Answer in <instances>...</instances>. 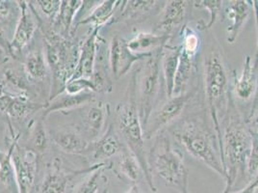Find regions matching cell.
Wrapping results in <instances>:
<instances>
[{"label":"cell","mask_w":258,"mask_h":193,"mask_svg":"<svg viewBox=\"0 0 258 193\" xmlns=\"http://www.w3.org/2000/svg\"><path fill=\"white\" fill-rule=\"evenodd\" d=\"M19 9L18 1L0 0V23L9 22L14 14V10Z\"/></svg>","instance_id":"cell-39"},{"label":"cell","mask_w":258,"mask_h":193,"mask_svg":"<svg viewBox=\"0 0 258 193\" xmlns=\"http://www.w3.org/2000/svg\"><path fill=\"white\" fill-rule=\"evenodd\" d=\"M109 114V106L99 102L95 105H91L86 108L85 113L81 119L82 130L84 137L90 143L97 141L101 135L105 127L106 120Z\"/></svg>","instance_id":"cell-14"},{"label":"cell","mask_w":258,"mask_h":193,"mask_svg":"<svg viewBox=\"0 0 258 193\" xmlns=\"http://www.w3.org/2000/svg\"><path fill=\"white\" fill-rule=\"evenodd\" d=\"M180 40L179 46L181 51L197 57L202 46V40L198 32L188 24H184L180 31Z\"/></svg>","instance_id":"cell-31"},{"label":"cell","mask_w":258,"mask_h":193,"mask_svg":"<svg viewBox=\"0 0 258 193\" xmlns=\"http://www.w3.org/2000/svg\"><path fill=\"white\" fill-rule=\"evenodd\" d=\"M30 142L32 145L31 150L35 153L42 154L43 153L46 147H47V134L44 129L43 122L39 121L37 122L30 131Z\"/></svg>","instance_id":"cell-33"},{"label":"cell","mask_w":258,"mask_h":193,"mask_svg":"<svg viewBox=\"0 0 258 193\" xmlns=\"http://www.w3.org/2000/svg\"><path fill=\"white\" fill-rule=\"evenodd\" d=\"M18 139L19 135H15L7 152L2 153L0 151V182L12 193H19L12 161V154L16 144L18 143Z\"/></svg>","instance_id":"cell-28"},{"label":"cell","mask_w":258,"mask_h":193,"mask_svg":"<svg viewBox=\"0 0 258 193\" xmlns=\"http://www.w3.org/2000/svg\"><path fill=\"white\" fill-rule=\"evenodd\" d=\"M205 84L208 112L215 129L224 166L221 122L226 117L232 96L229 90V79L225 59L221 51L216 46H212L205 58Z\"/></svg>","instance_id":"cell-3"},{"label":"cell","mask_w":258,"mask_h":193,"mask_svg":"<svg viewBox=\"0 0 258 193\" xmlns=\"http://www.w3.org/2000/svg\"><path fill=\"white\" fill-rule=\"evenodd\" d=\"M163 49L155 52L144 66L135 71L137 108L144 129L153 113L160 94Z\"/></svg>","instance_id":"cell-7"},{"label":"cell","mask_w":258,"mask_h":193,"mask_svg":"<svg viewBox=\"0 0 258 193\" xmlns=\"http://www.w3.org/2000/svg\"><path fill=\"white\" fill-rule=\"evenodd\" d=\"M180 55V47L168 46L163 49L161 58V69L163 74V81L165 84V90L168 98H172L175 75L178 68V61Z\"/></svg>","instance_id":"cell-22"},{"label":"cell","mask_w":258,"mask_h":193,"mask_svg":"<svg viewBox=\"0 0 258 193\" xmlns=\"http://www.w3.org/2000/svg\"><path fill=\"white\" fill-rule=\"evenodd\" d=\"M258 190V177L253 181L247 183V185L239 190L238 193H256Z\"/></svg>","instance_id":"cell-41"},{"label":"cell","mask_w":258,"mask_h":193,"mask_svg":"<svg viewBox=\"0 0 258 193\" xmlns=\"http://www.w3.org/2000/svg\"><path fill=\"white\" fill-rule=\"evenodd\" d=\"M223 131V161L226 171V187L223 193H233L244 188L248 182L247 162L251 150L250 129L230 102Z\"/></svg>","instance_id":"cell-1"},{"label":"cell","mask_w":258,"mask_h":193,"mask_svg":"<svg viewBox=\"0 0 258 193\" xmlns=\"http://www.w3.org/2000/svg\"><path fill=\"white\" fill-rule=\"evenodd\" d=\"M104 168H106V167H102V168H99L96 171L93 172L92 175L89 178H87L86 180L80 185H78L76 187V190L73 193H97L100 174Z\"/></svg>","instance_id":"cell-38"},{"label":"cell","mask_w":258,"mask_h":193,"mask_svg":"<svg viewBox=\"0 0 258 193\" xmlns=\"http://www.w3.org/2000/svg\"><path fill=\"white\" fill-rule=\"evenodd\" d=\"M93 150L95 160L110 159L121 152L122 144L113 125L97 141L93 142Z\"/></svg>","instance_id":"cell-24"},{"label":"cell","mask_w":258,"mask_h":193,"mask_svg":"<svg viewBox=\"0 0 258 193\" xmlns=\"http://www.w3.org/2000/svg\"><path fill=\"white\" fill-rule=\"evenodd\" d=\"M34 2L38 4L41 11L43 12L45 17L49 20L50 23L53 24L59 15L62 1L61 0H38Z\"/></svg>","instance_id":"cell-37"},{"label":"cell","mask_w":258,"mask_h":193,"mask_svg":"<svg viewBox=\"0 0 258 193\" xmlns=\"http://www.w3.org/2000/svg\"><path fill=\"white\" fill-rule=\"evenodd\" d=\"M258 110V84L257 88H256V92L254 94L253 96V100H252V105H251V109H250V112H249V116L248 118H250L251 116L254 115V113Z\"/></svg>","instance_id":"cell-43"},{"label":"cell","mask_w":258,"mask_h":193,"mask_svg":"<svg viewBox=\"0 0 258 193\" xmlns=\"http://www.w3.org/2000/svg\"><path fill=\"white\" fill-rule=\"evenodd\" d=\"M118 168L120 173L128 179L130 182L136 183L143 174L140 164L131 152H122L118 161Z\"/></svg>","instance_id":"cell-30"},{"label":"cell","mask_w":258,"mask_h":193,"mask_svg":"<svg viewBox=\"0 0 258 193\" xmlns=\"http://www.w3.org/2000/svg\"><path fill=\"white\" fill-rule=\"evenodd\" d=\"M13 167L19 193H30L38 170V154L17 143L12 154Z\"/></svg>","instance_id":"cell-9"},{"label":"cell","mask_w":258,"mask_h":193,"mask_svg":"<svg viewBox=\"0 0 258 193\" xmlns=\"http://www.w3.org/2000/svg\"><path fill=\"white\" fill-rule=\"evenodd\" d=\"M195 6L199 8H204L206 11L209 12L210 20L208 23L204 24L201 29L208 30L215 24L217 18L223 8V1L221 0H201V1H195Z\"/></svg>","instance_id":"cell-34"},{"label":"cell","mask_w":258,"mask_h":193,"mask_svg":"<svg viewBox=\"0 0 258 193\" xmlns=\"http://www.w3.org/2000/svg\"><path fill=\"white\" fill-rule=\"evenodd\" d=\"M149 163L151 172H155L166 185L173 187L179 193H190L189 169L183 156L162 132L157 134L155 143L151 147Z\"/></svg>","instance_id":"cell-6"},{"label":"cell","mask_w":258,"mask_h":193,"mask_svg":"<svg viewBox=\"0 0 258 193\" xmlns=\"http://www.w3.org/2000/svg\"><path fill=\"white\" fill-rule=\"evenodd\" d=\"M172 135L193 158L205 163L226 181L220 147L216 134L207 127L204 119L190 116L178 122L172 130Z\"/></svg>","instance_id":"cell-4"},{"label":"cell","mask_w":258,"mask_h":193,"mask_svg":"<svg viewBox=\"0 0 258 193\" xmlns=\"http://www.w3.org/2000/svg\"><path fill=\"white\" fill-rule=\"evenodd\" d=\"M126 100L117 109V122L122 138L125 141L129 151L134 155L140 164L143 175L152 191H156L153 182V176L149 163V156L145 148L144 128L141 122L137 108L136 95V75H132L127 88Z\"/></svg>","instance_id":"cell-5"},{"label":"cell","mask_w":258,"mask_h":193,"mask_svg":"<svg viewBox=\"0 0 258 193\" xmlns=\"http://www.w3.org/2000/svg\"><path fill=\"white\" fill-rule=\"evenodd\" d=\"M95 99L96 96L94 92H83L76 95L63 92L45 105L43 109V118L56 111H67L88 106L93 103Z\"/></svg>","instance_id":"cell-18"},{"label":"cell","mask_w":258,"mask_h":193,"mask_svg":"<svg viewBox=\"0 0 258 193\" xmlns=\"http://www.w3.org/2000/svg\"><path fill=\"white\" fill-rule=\"evenodd\" d=\"M99 30V27H94L93 31L88 35L86 40L81 44L79 59L72 79L92 77L97 60Z\"/></svg>","instance_id":"cell-12"},{"label":"cell","mask_w":258,"mask_h":193,"mask_svg":"<svg viewBox=\"0 0 258 193\" xmlns=\"http://www.w3.org/2000/svg\"><path fill=\"white\" fill-rule=\"evenodd\" d=\"M258 84V67L253 64L250 56H246L240 75L234 76V89L236 96L247 101L254 96Z\"/></svg>","instance_id":"cell-19"},{"label":"cell","mask_w":258,"mask_h":193,"mask_svg":"<svg viewBox=\"0 0 258 193\" xmlns=\"http://www.w3.org/2000/svg\"><path fill=\"white\" fill-rule=\"evenodd\" d=\"M188 1L183 0H172L167 2L160 14L156 30L161 31L162 34L171 36V33L177 27L180 25L183 26V22L188 14Z\"/></svg>","instance_id":"cell-15"},{"label":"cell","mask_w":258,"mask_h":193,"mask_svg":"<svg viewBox=\"0 0 258 193\" xmlns=\"http://www.w3.org/2000/svg\"><path fill=\"white\" fill-rule=\"evenodd\" d=\"M194 94V92H185L178 96L168 98L169 100L156 112H153L149 119L144 129L145 139H151L154 135L159 134L163 129L178 118Z\"/></svg>","instance_id":"cell-8"},{"label":"cell","mask_w":258,"mask_h":193,"mask_svg":"<svg viewBox=\"0 0 258 193\" xmlns=\"http://www.w3.org/2000/svg\"><path fill=\"white\" fill-rule=\"evenodd\" d=\"M23 68L30 79L38 81L45 79L50 73L45 54L42 50H34L28 53L25 56Z\"/></svg>","instance_id":"cell-25"},{"label":"cell","mask_w":258,"mask_h":193,"mask_svg":"<svg viewBox=\"0 0 258 193\" xmlns=\"http://www.w3.org/2000/svg\"><path fill=\"white\" fill-rule=\"evenodd\" d=\"M44 107L45 105L32 103L25 96L0 95V110L13 120H24Z\"/></svg>","instance_id":"cell-17"},{"label":"cell","mask_w":258,"mask_h":193,"mask_svg":"<svg viewBox=\"0 0 258 193\" xmlns=\"http://www.w3.org/2000/svg\"><path fill=\"white\" fill-rule=\"evenodd\" d=\"M120 2L121 1H116V0L100 1L99 4L92 11V13L76 25L74 29V33L76 31V28L82 24H92L94 25V27L101 28L104 24H106L109 21L112 20L115 10L117 9Z\"/></svg>","instance_id":"cell-27"},{"label":"cell","mask_w":258,"mask_h":193,"mask_svg":"<svg viewBox=\"0 0 258 193\" xmlns=\"http://www.w3.org/2000/svg\"><path fill=\"white\" fill-rule=\"evenodd\" d=\"M98 193V192H97ZM100 193H108V189L107 188H104V189H103V190H102V191H101V192Z\"/></svg>","instance_id":"cell-45"},{"label":"cell","mask_w":258,"mask_h":193,"mask_svg":"<svg viewBox=\"0 0 258 193\" xmlns=\"http://www.w3.org/2000/svg\"><path fill=\"white\" fill-rule=\"evenodd\" d=\"M152 54H134L130 51L127 41L116 35L109 45V67L113 78L118 80L128 73L134 63L149 58Z\"/></svg>","instance_id":"cell-10"},{"label":"cell","mask_w":258,"mask_h":193,"mask_svg":"<svg viewBox=\"0 0 258 193\" xmlns=\"http://www.w3.org/2000/svg\"><path fill=\"white\" fill-rule=\"evenodd\" d=\"M126 193H141L140 187L137 183H133Z\"/></svg>","instance_id":"cell-44"},{"label":"cell","mask_w":258,"mask_h":193,"mask_svg":"<svg viewBox=\"0 0 258 193\" xmlns=\"http://www.w3.org/2000/svg\"><path fill=\"white\" fill-rule=\"evenodd\" d=\"M91 79L95 86V92L109 93L112 91L113 81L108 75L107 71L103 65H95L94 73Z\"/></svg>","instance_id":"cell-32"},{"label":"cell","mask_w":258,"mask_h":193,"mask_svg":"<svg viewBox=\"0 0 258 193\" xmlns=\"http://www.w3.org/2000/svg\"><path fill=\"white\" fill-rule=\"evenodd\" d=\"M196 61H197V57H194L190 54H186L180 49L178 68L175 75L172 96H178L185 93L186 87L189 84L190 78L196 68Z\"/></svg>","instance_id":"cell-26"},{"label":"cell","mask_w":258,"mask_h":193,"mask_svg":"<svg viewBox=\"0 0 258 193\" xmlns=\"http://www.w3.org/2000/svg\"><path fill=\"white\" fill-rule=\"evenodd\" d=\"M51 138L59 149L72 155L83 154L90 147V142L82 133L72 129L55 130Z\"/></svg>","instance_id":"cell-20"},{"label":"cell","mask_w":258,"mask_h":193,"mask_svg":"<svg viewBox=\"0 0 258 193\" xmlns=\"http://www.w3.org/2000/svg\"><path fill=\"white\" fill-rule=\"evenodd\" d=\"M251 3L245 0H234L228 2L225 15L230 24L227 27V42L234 43L240 32L243 30L250 14Z\"/></svg>","instance_id":"cell-16"},{"label":"cell","mask_w":258,"mask_h":193,"mask_svg":"<svg viewBox=\"0 0 258 193\" xmlns=\"http://www.w3.org/2000/svg\"><path fill=\"white\" fill-rule=\"evenodd\" d=\"M70 193H71V192H70Z\"/></svg>","instance_id":"cell-48"},{"label":"cell","mask_w":258,"mask_h":193,"mask_svg":"<svg viewBox=\"0 0 258 193\" xmlns=\"http://www.w3.org/2000/svg\"><path fill=\"white\" fill-rule=\"evenodd\" d=\"M107 167L105 162H98L96 165L77 171H64L56 166L53 171L48 172L43 180L40 193H69L68 189L74 178L83 173H93L99 168Z\"/></svg>","instance_id":"cell-13"},{"label":"cell","mask_w":258,"mask_h":193,"mask_svg":"<svg viewBox=\"0 0 258 193\" xmlns=\"http://www.w3.org/2000/svg\"><path fill=\"white\" fill-rule=\"evenodd\" d=\"M64 92L68 94L76 95L83 92H94L95 93V86L91 78H76L70 80Z\"/></svg>","instance_id":"cell-36"},{"label":"cell","mask_w":258,"mask_h":193,"mask_svg":"<svg viewBox=\"0 0 258 193\" xmlns=\"http://www.w3.org/2000/svg\"><path fill=\"white\" fill-rule=\"evenodd\" d=\"M256 193H258V190H257V191H256Z\"/></svg>","instance_id":"cell-46"},{"label":"cell","mask_w":258,"mask_h":193,"mask_svg":"<svg viewBox=\"0 0 258 193\" xmlns=\"http://www.w3.org/2000/svg\"><path fill=\"white\" fill-rule=\"evenodd\" d=\"M0 193H2V192H1V191H0Z\"/></svg>","instance_id":"cell-47"},{"label":"cell","mask_w":258,"mask_h":193,"mask_svg":"<svg viewBox=\"0 0 258 193\" xmlns=\"http://www.w3.org/2000/svg\"><path fill=\"white\" fill-rule=\"evenodd\" d=\"M82 0H64L62 1L59 15L52 26L58 33L64 38L72 37L73 27L76 21V15L82 6Z\"/></svg>","instance_id":"cell-23"},{"label":"cell","mask_w":258,"mask_h":193,"mask_svg":"<svg viewBox=\"0 0 258 193\" xmlns=\"http://www.w3.org/2000/svg\"><path fill=\"white\" fill-rule=\"evenodd\" d=\"M18 4L21 15L11 41L12 50L16 58L17 54L21 53L31 42L34 34L39 28L37 12L33 6L32 2L18 1Z\"/></svg>","instance_id":"cell-11"},{"label":"cell","mask_w":258,"mask_h":193,"mask_svg":"<svg viewBox=\"0 0 258 193\" xmlns=\"http://www.w3.org/2000/svg\"><path fill=\"white\" fill-rule=\"evenodd\" d=\"M247 123L250 129H254L258 132V110L254 113L253 116L247 119Z\"/></svg>","instance_id":"cell-42"},{"label":"cell","mask_w":258,"mask_h":193,"mask_svg":"<svg viewBox=\"0 0 258 193\" xmlns=\"http://www.w3.org/2000/svg\"><path fill=\"white\" fill-rule=\"evenodd\" d=\"M122 10L120 18L138 19L145 15L150 14L157 7V1H122Z\"/></svg>","instance_id":"cell-29"},{"label":"cell","mask_w":258,"mask_h":193,"mask_svg":"<svg viewBox=\"0 0 258 193\" xmlns=\"http://www.w3.org/2000/svg\"><path fill=\"white\" fill-rule=\"evenodd\" d=\"M37 20L43 35L44 54L51 75L49 102L64 92L67 83L75 73L81 45L73 37H63L54 29L50 22H43L38 14Z\"/></svg>","instance_id":"cell-2"},{"label":"cell","mask_w":258,"mask_h":193,"mask_svg":"<svg viewBox=\"0 0 258 193\" xmlns=\"http://www.w3.org/2000/svg\"><path fill=\"white\" fill-rule=\"evenodd\" d=\"M171 36L151 32L138 33L127 41L131 52L137 54H152L167 45Z\"/></svg>","instance_id":"cell-21"},{"label":"cell","mask_w":258,"mask_h":193,"mask_svg":"<svg viewBox=\"0 0 258 193\" xmlns=\"http://www.w3.org/2000/svg\"><path fill=\"white\" fill-rule=\"evenodd\" d=\"M250 129L251 133V150L247 162V178L250 182L258 177V132Z\"/></svg>","instance_id":"cell-35"},{"label":"cell","mask_w":258,"mask_h":193,"mask_svg":"<svg viewBox=\"0 0 258 193\" xmlns=\"http://www.w3.org/2000/svg\"><path fill=\"white\" fill-rule=\"evenodd\" d=\"M0 50L12 58H16L12 50L11 41L7 38L6 33L0 25Z\"/></svg>","instance_id":"cell-40"}]
</instances>
